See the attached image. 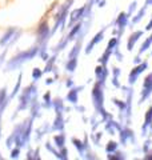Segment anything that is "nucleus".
I'll return each mask as SVG.
<instances>
[{
	"label": "nucleus",
	"instance_id": "1",
	"mask_svg": "<svg viewBox=\"0 0 152 160\" xmlns=\"http://www.w3.org/2000/svg\"><path fill=\"white\" fill-rule=\"evenodd\" d=\"M39 52H40V46L38 44V46L32 47L31 49H28V51H23V52L18 53L16 56H13L7 63V71H12V69L19 68L23 63L27 62V60H32L36 55H39Z\"/></svg>",
	"mask_w": 152,
	"mask_h": 160
},
{
	"label": "nucleus",
	"instance_id": "2",
	"mask_svg": "<svg viewBox=\"0 0 152 160\" xmlns=\"http://www.w3.org/2000/svg\"><path fill=\"white\" fill-rule=\"evenodd\" d=\"M36 93H38V88L35 84H32V86L27 87L23 91L22 96H20V102H19V108L18 111H23V109H27V107L31 104L32 99L36 98Z\"/></svg>",
	"mask_w": 152,
	"mask_h": 160
},
{
	"label": "nucleus",
	"instance_id": "3",
	"mask_svg": "<svg viewBox=\"0 0 152 160\" xmlns=\"http://www.w3.org/2000/svg\"><path fill=\"white\" fill-rule=\"evenodd\" d=\"M103 87L100 83H96L94 88H92V102H94V106L96 108V111L100 109L101 107H104V92H103Z\"/></svg>",
	"mask_w": 152,
	"mask_h": 160
},
{
	"label": "nucleus",
	"instance_id": "4",
	"mask_svg": "<svg viewBox=\"0 0 152 160\" xmlns=\"http://www.w3.org/2000/svg\"><path fill=\"white\" fill-rule=\"evenodd\" d=\"M36 33H38V44L39 46L40 44H44L49 39L51 29H49V26H48V23L45 22V20L39 24V27L36 29Z\"/></svg>",
	"mask_w": 152,
	"mask_h": 160
},
{
	"label": "nucleus",
	"instance_id": "5",
	"mask_svg": "<svg viewBox=\"0 0 152 160\" xmlns=\"http://www.w3.org/2000/svg\"><path fill=\"white\" fill-rule=\"evenodd\" d=\"M147 68H148V63H147V62H141L140 64H138V66H136V67L132 69V71L129 72V76H128V83H129V86H132V84L136 83L138 78L145 71Z\"/></svg>",
	"mask_w": 152,
	"mask_h": 160
},
{
	"label": "nucleus",
	"instance_id": "6",
	"mask_svg": "<svg viewBox=\"0 0 152 160\" xmlns=\"http://www.w3.org/2000/svg\"><path fill=\"white\" fill-rule=\"evenodd\" d=\"M152 93V73H149L148 76L144 79V83H143V91H141V98H140V104L144 103L147 99L151 96Z\"/></svg>",
	"mask_w": 152,
	"mask_h": 160
},
{
	"label": "nucleus",
	"instance_id": "7",
	"mask_svg": "<svg viewBox=\"0 0 152 160\" xmlns=\"http://www.w3.org/2000/svg\"><path fill=\"white\" fill-rule=\"evenodd\" d=\"M32 122H33V118H31L28 122H24V128H23V133H22L23 146H27L29 142V136H31V131H32Z\"/></svg>",
	"mask_w": 152,
	"mask_h": 160
},
{
	"label": "nucleus",
	"instance_id": "8",
	"mask_svg": "<svg viewBox=\"0 0 152 160\" xmlns=\"http://www.w3.org/2000/svg\"><path fill=\"white\" fill-rule=\"evenodd\" d=\"M95 75H96V79H98V83H100L101 86H104L105 83V79L108 78V69L107 66H98L95 68Z\"/></svg>",
	"mask_w": 152,
	"mask_h": 160
},
{
	"label": "nucleus",
	"instance_id": "9",
	"mask_svg": "<svg viewBox=\"0 0 152 160\" xmlns=\"http://www.w3.org/2000/svg\"><path fill=\"white\" fill-rule=\"evenodd\" d=\"M104 31H105V28H103L101 31H99L98 33L95 35V38L91 40V42L88 43V46L85 47V53L87 55H89L91 52H92V49H94V47L96 46V44H99L101 40H103V38H104Z\"/></svg>",
	"mask_w": 152,
	"mask_h": 160
},
{
	"label": "nucleus",
	"instance_id": "10",
	"mask_svg": "<svg viewBox=\"0 0 152 160\" xmlns=\"http://www.w3.org/2000/svg\"><path fill=\"white\" fill-rule=\"evenodd\" d=\"M84 13H85V6H83L82 8H78V9H75V11H72L71 12V15H69V27L71 26H73L75 23H78L79 20H82L83 18H84Z\"/></svg>",
	"mask_w": 152,
	"mask_h": 160
},
{
	"label": "nucleus",
	"instance_id": "11",
	"mask_svg": "<svg viewBox=\"0 0 152 160\" xmlns=\"http://www.w3.org/2000/svg\"><path fill=\"white\" fill-rule=\"evenodd\" d=\"M128 19H129V16L125 12L119 13V16H118V19H116V22H115L116 27L119 28V36L124 32V28L127 27V24H128Z\"/></svg>",
	"mask_w": 152,
	"mask_h": 160
},
{
	"label": "nucleus",
	"instance_id": "12",
	"mask_svg": "<svg viewBox=\"0 0 152 160\" xmlns=\"http://www.w3.org/2000/svg\"><path fill=\"white\" fill-rule=\"evenodd\" d=\"M128 140L135 143V135L129 128H121L120 129V142L121 144H125Z\"/></svg>",
	"mask_w": 152,
	"mask_h": 160
},
{
	"label": "nucleus",
	"instance_id": "13",
	"mask_svg": "<svg viewBox=\"0 0 152 160\" xmlns=\"http://www.w3.org/2000/svg\"><path fill=\"white\" fill-rule=\"evenodd\" d=\"M82 89H84V86L82 87H72L69 89V92L67 95V100L71 102L72 104L78 103V96H79V92H82Z\"/></svg>",
	"mask_w": 152,
	"mask_h": 160
},
{
	"label": "nucleus",
	"instance_id": "14",
	"mask_svg": "<svg viewBox=\"0 0 152 160\" xmlns=\"http://www.w3.org/2000/svg\"><path fill=\"white\" fill-rule=\"evenodd\" d=\"M141 36H143V31H136V32H134L132 35H131L129 39H128V43H127V49H128V51H132L135 44L138 43V40Z\"/></svg>",
	"mask_w": 152,
	"mask_h": 160
},
{
	"label": "nucleus",
	"instance_id": "15",
	"mask_svg": "<svg viewBox=\"0 0 152 160\" xmlns=\"http://www.w3.org/2000/svg\"><path fill=\"white\" fill-rule=\"evenodd\" d=\"M15 33H16V28H9L8 31L3 35V38L0 39V46L4 47V46H7V44L11 43V40L15 36Z\"/></svg>",
	"mask_w": 152,
	"mask_h": 160
},
{
	"label": "nucleus",
	"instance_id": "16",
	"mask_svg": "<svg viewBox=\"0 0 152 160\" xmlns=\"http://www.w3.org/2000/svg\"><path fill=\"white\" fill-rule=\"evenodd\" d=\"M151 123H152V106H149V108L147 109L145 116H144V124H143V127H141V132H143V136L147 133V129H148V127L151 126Z\"/></svg>",
	"mask_w": 152,
	"mask_h": 160
},
{
	"label": "nucleus",
	"instance_id": "17",
	"mask_svg": "<svg viewBox=\"0 0 152 160\" xmlns=\"http://www.w3.org/2000/svg\"><path fill=\"white\" fill-rule=\"evenodd\" d=\"M53 131H60L62 132L64 129V119H63V113H56V118H55L53 126H52Z\"/></svg>",
	"mask_w": 152,
	"mask_h": 160
},
{
	"label": "nucleus",
	"instance_id": "18",
	"mask_svg": "<svg viewBox=\"0 0 152 160\" xmlns=\"http://www.w3.org/2000/svg\"><path fill=\"white\" fill-rule=\"evenodd\" d=\"M121 129V126L119 123H116L114 122L112 119H108L107 120V123H105V131H108L111 135H114L115 131H120Z\"/></svg>",
	"mask_w": 152,
	"mask_h": 160
},
{
	"label": "nucleus",
	"instance_id": "19",
	"mask_svg": "<svg viewBox=\"0 0 152 160\" xmlns=\"http://www.w3.org/2000/svg\"><path fill=\"white\" fill-rule=\"evenodd\" d=\"M82 29H83V23H82V22H78V23H75V26H73L72 28H71L69 33L67 35V39H68V40H72V39L76 36V35L82 32Z\"/></svg>",
	"mask_w": 152,
	"mask_h": 160
},
{
	"label": "nucleus",
	"instance_id": "20",
	"mask_svg": "<svg viewBox=\"0 0 152 160\" xmlns=\"http://www.w3.org/2000/svg\"><path fill=\"white\" fill-rule=\"evenodd\" d=\"M72 143H73L75 148L78 149V152L83 156L84 152H85V149H87V146L84 144V142H80V140H78V139H72Z\"/></svg>",
	"mask_w": 152,
	"mask_h": 160
},
{
	"label": "nucleus",
	"instance_id": "21",
	"mask_svg": "<svg viewBox=\"0 0 152 160\" xmlns=\"http://www.w3.org/2000/svg\"><path fill=\"white\" fill-rule=\"evenodd\" d=\"M29 106H31V112H32V118L35 119V118H39L40 116V113H39V111H40V104L36 102V98L35 99H32V102H31V104H29Z\"/></svg>",
	"mask_w": 152,
	"mask_h": 160
},
{
	"label": "nucleus",
	"instance_id": "22",
	"mask_svg": "<svg viewBox=\"0 0 152 160\" xmlns=\"http://www.w3.org/2000/svg\"><path fill=\"white\" fill-rule=\"evenodd\" d=\"M112 55H114L112 51H109V49H105V52L99 58V63L101 64V66H107L108 60H109V58L112 56Z\"/></svg>",
	"mask_w": 152,
	"mask_h": 160
},
{
	"label": "nucleus",
	"instance_id": "23",
	"mask_svg": "<svg viewBox=\"0 0 152 160\" xmlns=\"http://www.w3.org/2000/svg\"><path fill=\"white\" fill-rule=\"evenodd\" d=\"M53 142H55V146H56L59 149L63 148L64 144H65V136L63 133H59V135H56V136L53 138Z\"/></svg>",
	"mask_w": 152,
	"mask_h": 160
},
{
	"label": "nucleus",
	"instance_id": "24",
	"mask_svg": "<svg viewBox=\"0 0 152 160\" xmlns=\"http://www.w3.org/2000/svg\"><path fill=\"white\" fill-rule=\"evenodd\" d=\"M52 107H55V111L56 113H63L64 111V103L62 99H56L55 102H52Z\"/></svg>",
	"mask_w": 152,
	"mask_h": 160
},
{
	"label": "nucleus",
	"instance_id": "25",
	"mask_svg": "<svg viewBox=\"0 0 152 160\" xmlns=\"http://www.w3.org/2000/svg\"><path fill=\"white\" fill-rule=\"evenodd\" d=\"M76 67H78V58H73V59H69L67 66H65V69H67L68 72H73Z\"/></svg>",
	"mask_w": 152,
	"mask_h": 160
},
{
	"label": "nucleus",
	"instance_id": "26",
	"mask_svg": "<svg viewBox=\"0 0 152 160\" xmlns=\"http://www.w3.org/2000/svg\"><path fill=\"white\" fill-rule=\"evenodd\" d=\"M147 7H148V6H144V7L141 8L140 11L138 12V15H136V16H134V19H132V24H138V23L140 22V20L144 18V15H145V11H147Z\"/></svg>",
	"mask_w": 152,
	"mask_h": 160
},
{
	"label": "nucleus",
	"instance_id": "27",
	"mask_svg": "<svg viewBox=\"0 0 152 160\" xmlns=\"http://www.w3.org/2000/svg\"><path fill=\"white\" fill-rule=\"evenodd\" d=\"M55 60H56V56L48 58V62H47V64H45V68L43 69V72H51V71H53V64H55Z\"/></svg>",
	"mask_w": 152,
	"mask_h": 160
},
{
	"label": "nucleus",
	"instance_id": "28",
	"mask_svg": "<svg viewBox=\"0 0 152 160\" xmlns=\"http://www.w3.org/2000/svg\"><path fill=\"white\" fill-rule=\"evenodd\" d=\"M105 151H107V153H112L115 151H118V143L108 142V144L105 146Z\"/></svg>",
	"mask_w": 152,
	"mask_h": 160
},
{
	"label": "nucleus",
	"instance_id": "29",
	"mask_svg": "<svg viewBox=\"0 0 152 160\" xmlns=\"http://www.w3.org/2000/svg\"><path fill=\"white\" fill-rule=\"evenodd\" d=\"M22 73H20L19 75V79H18V83H16V86H15V88H13V91H12V93H11V96H9V98H15V96H16V93L20 91V86H22Z\"/></svg>",
	"mask_w": 152,
	"mask_h": 160
},
{
	"label": "nucleus",
	"instance_id": "30",
	"mask_svg": "<svg viewBox=\"0 0 152 160\" xmlns=\"http://www.w3.org/2000/svg\"><path fill=\"white\" fill-rule=\"evenodd\" d=\"M107 158H108V159H112V160H123L125 156H124V153L115 151V152H112V153H108Z\"/></svg>",
	"mask_w": 152,
	"mask_h": 160
},
{
	"label": "nucleus",
	"instance_id": "31",
	"mask_svg": "<svg viewBox=\"0 0 152 160\" xmlns=\"http://www.w3.org/2000/svg\"><path fill=\"white\" fill-rule=\"evenodd\" d=\"M43 107H45V108H51V107H52V100H51V93H49V92L44 93V103H43Z\"/></svg>",
	"mask_w": 152,
	"mask_h": 160
},
{
	"label": "nucleus",
	"instance_id": "32",
	"mask_svg": "<svg viewBox=\"0 0 152 160\" xmlns=\"http://www.w3.org/2000/svg\"><path fill=\"white\" fill-rule=\"evenodd\" d=\"M118 43H119V39L118 38H112L108 42V46H107V49H109V51H112L114 52V49L118 47Z\"/></svg>",
	"mask_w": 152,
	"mask_h": 160
},
{
	"label": "nucleus",
	"instance_id": "33",
	"mask_svg": "<svg viewBox=\"0 0 152 160\" xmlns=\"http://www.w3.org/2000/svg\"><path fill=\"white\" fill-rule=\"evenodd\" d=\"M151 46H152V43H151V40H149V38H148L143 44H141V47H140V49H139V55H141L143 52H145Z\"/></svg>",
	"mask_w": 152,
	"mask_h": 160
},
{
	"label": "nucleus",
	"instance_id": "34",
	"mask_svg": "<svg viewBox=\"0 0 152 160\" xmlns=\"http://www.w3.org/2000/svg\"><path fill=\"white\" fill-rule=\"evenodd\" d=\"M114 104L120 109V112H124V111H125V107H127V103H125V102H121V100L114 99Z\"/></svg>",
	"mask_w": 152,
	"mask_h": 160
},
{
	"label": "nucleus",
	"instance_id": "35",
	"mask_svg": "<svg viewBox=\"0 0 152 160\" xmlns=\"http://www.w3.org/2000/svg\"><path fill=\"white\" fill-rule=\"evenodd\" d=\"M68 42H69V40L67 39V36H65V39H63L62 42H60V43L58 44V46L55 47V52H59V51H62V49H64V48H65V46L68 44Z\"/></svg>",
	"mask_w": 152,
	"mask_h": 160
},
{
	"label": "nucleus",
	"instance_id": "36",
	"mask_svg": "<svg viewBox=\"0 0 152 160\" xmlns=\"http://www.w3.org/2000/svg\"><path fill=\"white\" fill-rule=\"evenodd\" d=\"M43 76V71L42 69H39V68H33V71H32V79H33V82H38V80Z\"/></svg>",
	"mask_w": 152,
	"mask_h": 160
},
{
	"label": "nucleus",
	"instance_id": "37",
	"mask_svg": "<svg viewBox=\"0 0 152 160\" xmlns=\"http://www.w3.org/2000/svg\"><path fill=\"white\" fill-rule=\"evenodd\" d=\"M67 148L65 147H63V148H60V151H58V153H56V158L58 159H62V160H65L68 156H67Z\"/></svg>",
	"mask_w": 152,
	"mask_h": 160
},
{
	"label": "nucleus",
	"instance_id": "38",
	"mask_svg": "<svg viewBox=\"0 0 152 160\" xmlns=\"http://www.w3.org/2000/svg\"><path fill=\"white\" fill-rule=\"evenodd\" d=\"M7 98H8L7 96V88H2L0 89V104H2Z\"/></svg>",
	"mask_w": 152,
	"mask_h": 160
},
{
	"label": "nucleus",
	"instance_id": "39",
	"mask_svg": "<svg viewBox=\"0 0 152 160\" xmlns=\"http://www.w3.org/2000/svg\"><path fill=\"white\" fill-rule=\"evenodd\" d=\"M19 153H20V147L13 148L11 151V159H18L19 158Z\"/></svg>",
	"mask_w": 152,
	"mask_h": 160
},
{
	"label": "nucleus",
	"instance_id": "40",
	"mask_svg": "<svg viewBox=\"0 0 152 160\" xmlns=\"http://www.w3.org/2000/svg\"><path fill=\"white\" fill-rule=\"evenodd\" d=\"M136 6H138V3H136V2H134V3L129 4V9H128V12H127V15H128V16H131V15H132V12L136 9Z\"/></svg>",
	"mask_w": 152,
	"mask_h": 160
},
{
	"label": "nucleus",
	"instance_id": "41",
	"mask_svg": "<svg viewBox=\"0 0 152 160\" xmlns=\"http://www.w3.org/2000/svg\"><path fill=\"white\" fill-rule=\"evenodd\" d=\"M151 146H152V142H151V140H147V142L144 143V146H143V151H144L145 153H147V152H149Z\"/></svg>",
	"mask_w": 152,
	"mask_h": 160
},
{
	"label": "nucleus",
	"instance_id": "42",
	"mask_svg": "<svg viewBox=\"0 0 152 160\" xmlns=\"http://www.w3.org/2000/svg\"><path fill=\"white\" fill-rule=\"evenodd\" d=\"M45 148H47V149H48V151H49V152H52V153L55 155V156H56V153H58V151H56V149H55V148L52 147V144H51V143H47V144H45Z\"/></svg>",
	"mask_w": 152,
	"mask_h": 160
},
{
	"label": "nucleus",
	"instance_id": "43",
	"mask_svg": "<svg viewBox=\"0 0 152 160\" xmlns=\"http://www.w3.org/2000/svg\"><path fill=\"white\" fill-rule=\"evenodd\" d=\"M112 84L116 87V88H120V83H119V80H118V78H112Z\"/></svg>",
	"mask_w": 152,
	"mask_h": 160
},
{
	"label": "nucleus",
	"instance_id": "44",
	"mask_svg": "<svg viewBox=\"0 0 152 160\" xmlns=\"http://www.w3.org/2000/svg\"><path fill=\"white\" fill-rule=\"evenodd\" d=\"M101 136H103V135H101L100 132H98V135H96L95 138H92V139H94V142H95V144H99V140H100Z\"/></svg>",
	"mask_w": 152,
	"mask_h": 160
},
{
	"label": "nucleus",
	"instance_id": "45",
	"mask_svg": "<svg viewBox=\"0 0 152 160\" xmlns=\"http://www.w3.org/2000/svg\"><path fill=\"white\" fill-rule=\"evenodd\" d=\"M65 84H67V87H68V88H72V87H73V80H72V79H68Z\"/></svg>",
	"mask_w": 152,
	"mask_h": 160
},
{
	"label": "nucleus",
	"instance_id": "46",
	"mask_svg": "<svg viewBox=\"0 0 152 160\" xmlns=\"http://www.w3.org/2000/svg\"><path fill=\"white\" fill-rule=\"evenodd\" d=\"M112 72H114V76L115 78H119V75H120V69L119 68H114Z\"/></svg>",
	"mask_w": 152,
	"mask_h": 160
},
{
	"label": "nucleus",
	"instance_id": "47",
	"mask_svg": "<svg viewBox=\"0 0 152 160\" xmlns=\"http://www.w3.org/2000/svg\"><path fill=\"white\" fill-rule=\"evenodd\" d=\"M145 29L147 31H152V19L149 20V23L147 24V27H145Z\"/></svg>",
	"mask_w": 152,
	"mask_h": 160
},
{
	"label": "nucleus",
	"instance_id": "48",
	"mask_svg": "<svg viewBox=\"0 0 152 160\" xmlns=\"http://www.w3.org/2000/svg\"><path fill=\"white\" fill-rule=\"evenodd\" d=\"M134 63H135V64H140V63H141V59H140V56H136V58L134 59Z\"/></svg>",
	"mask_w": 152,
	"mask_h": 160
},
{
	"label": "nucleus",
	"instance_id": "49",
	"mask_svg": "<svg viewBox=\"0 0 152 160\" xmlns=\"http://www.w3.org/2000/svg\"><path fill=\"white\" fill-rule=\"evenodd\" d=\"M144 159H147V160H152V153H148V152H147V155L144 156Z\"/></svg>",
	"mask_w": 152,
	"mask_h": 160
},
{
	"label": "nucleus",
	"instance_id": "50",
	"mask_svg": "<svg viewBox=\"0 0 152 160\" xmlns=\"http://www.w3.org/2000/svg\"><path fill=\"white\" fill-rule=\"evenodd\" d=\"M53 83V79H47V80H45V84H47V86H48V84H52Z\"/></svg>",
	"mask_w": 152,
	"mask_h": 160
},
{
	"label": "nucleus",
	"instance_id": "51",
	"mask_svg": "<svg viewBox=\"0 0 152 160\" xmlns=\"http://www.w3.org/2000/svg\"><path fill=\"white\" fill-rule=\"evenodd\" d=\"M98 4H99V7H103L104 4H105V0H101V2L99 0V2H98Z\"/></svg>",
	"mask_w": 152,
	"mask_h": 160
},
{
	"label": "nucleus",
	"instance_id": "52",
	"mask_svg": "<svg viewBox=\"0 0 152 160\" xmlns=\"http://www.w3.org/2000/svg\"><path fill=\"white\" fill-rule=\"evenodd\" d=\"M149 40H151V43H152V33H151V36H149Z\"/></svg>",
	"mask_w": 152,
	"mask_h": 160
},
{
	"label": "nucleus",
	"instance_id": "53",
	"mask_svg": "<svg viewBox=\"0 0 152 160\" xmlns=\"http://www.w3.org/2000/svg\"><path fill=\"white\" fill-rule=\"evenodd\" d=\"M0 136H2V128H0Z\"/></svg>",
	"mask_w": 152,
	"mask_h": 160
},
{
	"label": "nucleus",
	"instance_id": "54",
	"mask_svg": "<svg viewBox=\"0 0 152 160\" xmlns=\"http://www.w3.org/2000/svg\"><path fill=\"white\" fill-rule=\"evenodd\" d=\"M149 128H151V129H152V123H151V126H149Z\"/></svg>",
	"mask_w": 152,
	"mask_h": 160
},
{
	"label": "nucleus",
	"instance_id": "55",
	"mask_svg": "<svg viewBox=\"0 0 152 160\" xmlns=\"http://www.w3.org/2000/svg\"><path fill=\"white\" fill-rule=\"evenodd\" d=\"M151 55H152V52H151Z\"/></svg>",
	"mask_w": 152,
	"mask_h": 160
}]
</instances>
